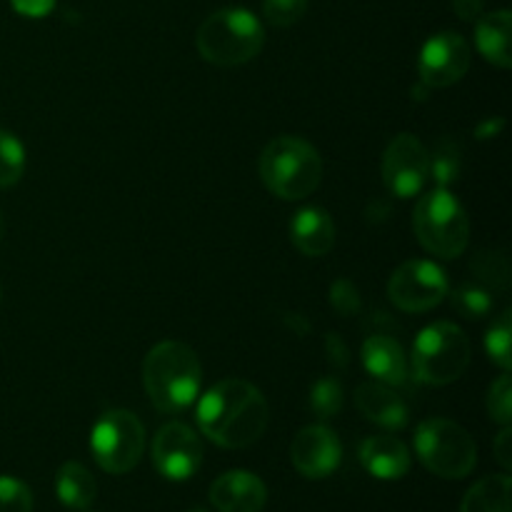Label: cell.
I'll use <instances>...</instances> for the list:
<instances>
[{"label":"cell","instance_id":"35","mask_svg":"<svg viewBox=\"0 0 512 512\" xmlns=\"http://www.w3.org/2000/svg\"><path fill=\"white\" fill-rule=\"evenodd\" d=\"M505 128V120L503 118H488L485 123L478 125V130H475V138L478 140H490V138H498L500 133H503Z\"/></svg>","mask_w":512,"mask_h":512},{"label":"cell","instance_id":"36","mask_svg":"<svg viewBox=\"0 0 512 512\" xmlns=\"http://www.w3.org/2000/svg\"><path fill=\"white\" fill-rule=\"evenodd\" d=\"M325 345H328V353H330V360H333V363H338V365L348 363V358H345V353H348V350H345L343 340H340L338 335L330 333L328 343H325Z\"/></svg>","mask_w":512,"mask_h":512},{"label":"cell","instance_id":"13","mask_svg":"<svg viewBox=\"0 0 512 512\" xmlns=\"http://www.w3.org/2000/svg\"><path fill=\"white\" fill-rule=\"evenodd\" d=\"M290 460L303 478L323 480L340 468L343 445H340L338 435L325 425H308L293 438Z\"/></svg>","mask_w":512,"mask_h":512},{"label":"cell","instance_id":"2","mask_svg":"<svg viewBox=\"0 0 512 512\" xmlns=\"http://www.w3.org/2000/svg\"><path fill=\"white\" fill-rule=\"evenodd\" d=\"M143 383L150 403L160 413L175 415L198 400L203 368L193 348L178 340H163L145 355Z\"/></svg>","mask_w":512,"mask_h":512},{"label":"cell","instance_id":"6","mask_svg":"<svg viewBox=\"0 0 512 512\" xmlns=\"http://www.w3.org/2000/svg\"><path fill=\"white\" fill-rule=\"evenodd\" d=\"M415 453L430 473L445 480L468 478L478 463L473 435L448 418H428L418 425Z\"/></svg>","mask_w":512,"mask_h":512},{"label":"cell","instance_id":"26","mask_svg":"<svg viewBox=\"0 0 512 512\" xmlns=\"http://www.w3.org/2000/svg\"><path fill=\"white\" fill-rule=\"evenodd\" d=\"M343 385L335 378H320L310 390V408L320 420H330L343 410Z\"/></svg>","mask_w":512,"mask_h":512},{"label":"cell","instance_id":"37","mask_svg":"<svg viewBox=\"0 0 512 512\" xmlns=\"http://www.w3.org/2000/svg\"><path fill=\"white\" fill-rule=\"evenodd\" d=\"M3 235H5V220H3V213H0V243H3Z\"/></svg>","mask_w":512,"mask_h":512},{"label":"cell","instance_id":"24","mask_svg":"<svg viewBox=\"0 0 512 512\" xmlns=\"http://www.w3.org/2000/svg\"><path fill=\"white\" fill-rule=\"evenodd\" d=\"M460 148L453 140H440L430 155V178L438 183V188H448L460 175Z\"/></svg>","mask_w":512,"mask_h":512},{"label":"cell","instance_id":"30","mask_svg":"<svg viewBox=\"0 0 512 512\" xmlns=\"http://www.w3.org/2000/svg\"><path fill=\"white\" fill-rule=\"evenodd\" d=\"M310 0H265L263 13L265 20L275 28H290L298 23L308 10Z\"/></svg>","mask_w":512,"mask_h":512},{"label":"cell","instance_id":"8","mask_svg":"<svg viewBox=\"0 0 512 512\" xmlns=\"http://www.w3.org/2000/svg\"><path fill=\"white\" fill-rule=\"evenodd\" d=\"M145 428L130 410H108L90 430V453L110 475H125L140 463Z\"/></svg>","mask_w":512,"mask_h":512},{"label":"cell","instance_id":"23","mask_svg":"<svg viewBox=\"0 0 512 512\" xmlns=\"http://www.w3.org/2000/svg\"><path fill=\"white\" fill-rule=\"evenodd\" d=\"M25 173V148L13 133L0 130V188H10Z\"/></svg>","mask_w":512,"mask_h":512},{"label":"cell","instance_id":"25","mask_svg":"<svg viewBox=\"0 0 512 512\" xmlns=\"http://www.w3.org/2000/svg\"><path fill=\"white\" fill-rule=\"evenodd\" d=\"M450 300H453V308L468 320H480L493 310V295L473 283H465L460 288H455Z\"/></svg>","mask_w":512,"mask_h":512},{"label":"cell","instance_id":"18","mask_svg":"<svg viewBox=\"0 0 512 512\" xmlns=\"http://www.w3.org/2000/svg\"><path fill=\"white\" fill-rule=\"evenodd\" d=\"M363 365L378 383L398 388L408 380V358L390 335H370L363 343Z\"/></svg>","mask_w":512,"mask_h":512},{"label":"cell","instance_id":"21","mask_svg":"<svg viewBox=\"0 0 512 512\" xmlns=\"http://www.w3.org/2000/svg\"><path fill=\"white\" fill-rule=\"evenodd\" d=\"M510 488L508 473L488 475L465 493L460 512H510Z\"/></svg>","mask_w":512,"mask_h":512},{"label":"cell","instance_id":"9","mask_svg":"<svg viewBox=\"0 0 512 512\" xmlns=\"http://www.w3.org/2000/svg\"><path fill=\"white\" fill-rule=\"evenodd\" d=\"M450 285L443 268L430 260H408L388 280V298L405 313H425L445 300Z\"/></svg>","mask_w":512,"mask_h":512},{"label":"cell","instance_id":"12","mask_svg":"<svg viewBox=\"0 0 512 512\" xmlns=\"http://www.w3.org/2000/svg\"><path fill=\"white\" fill-rule=\"evenodd\" d=\"M470 68V45L455 30H443V33L433 35L428 43L423 45L418 63L420 83L428 85L430 90L435 88H450V85L460 83L463 75Z\"/></svg>","mask_w":512,"mask_h":512},{"label":"cell","instance_id":"29","mask_svg":"<svg viewBox=\"0 0 512 512\" xmlns=\"http://www.w3.org/2000/svg\"><path fill=\"white\" fill-rule=\"evenodd\" d=\"M488 413L498 425L512 423V380L508 373H503L493 385H490Z\"/></svg>","mask_w":512,"mask_h":512},{"label":"cell","instance_id":"14","mask_svg":"<svg viewBox=\"0 0 512 512\" xmlns=\"http://www.w3.org/2000/svg\"><path fill=\"white\" fill-rule=\"evenodd\" d=\"M210 503L218 512H260L268 503V488L248 470H230L210 485Z\"/></svg>","mask_w":512,"mask_h":512},{"label":"cell","instance_id":"3","mask_svg":"<svg viewBox=\"0 0 512 512\" xmlns=\"http://www.w3.org/2000/svg\"><path fill=\"white\" fill-rule=\"evenodd\" d=\"M260 178L265 188L283 200H303L323 180L320 153L298 135H280L260 153Z\"/></svg>","mask_w":512,"mask_h":512},{"label":"cell","instance_id":"31","mask_svg":"<svg viewBox=\"0 0 512 512\" xmlns=\"http://www.w3.org/2000/svg\"><path fill=\"white\" fill-rule=\"evenodd\" d=\"M330 305L335 308V313L348 318V315L360 313V293L350 280L340 278L335 280L333 288H330Z\"/></svg>","mask_w":512,"mask_h":512},{"label":"cell","instance_id":"20","mask_svg":"<svg viewBox=\"0 0 512 512\" xmlns=\"http://www.w3.org/2000/svg\"><path fill=\"white\" fill-rule=\"evenodd\" d=\"M55 493L65 508L85 510L93 505L98 485H95L93 473L83 463L70 460V463L60 465L58 475H55Z\"/></svg>","mask_w":512,"mask_h":512},{"label":"cell","instance_id":"10","mask_svg":"<svg viewBox=\"0 0 512 512\" xmlns=\"http://www.w3.org/2000/svg\"><path fill=\"white\" fill-rule=\"evenodd\" d=\"M385 188L398 198H415L430 180V153L415 135L400 133L383 155Z\"/></svg>","mask_w":512,"mask_h":512},{"label":"cell","instance_id":"5","mask_svg":"<svg viewBox=\"0 0 512 512\" xmlns=\"http://www.w3.org/2000/svg\"><path fill=\"white\" fill-rule=\"evenodd\" d=\"M413 230L420 245L438 258H460L470 243V220L448 188H435L418 200Z\"/></svg>","mask_w":512,"mask_h":512},{"label":"cell","instance_id":"7","mask_svg":"<svg viewBox=\"0 0 512 512\" xmlns=\"http://www.w3.org/2000/svg\"><path fill=\"white\" fill-rule=\"evenodd\" d=\"M413 378L423 385H448L463 378L470 365V340L458 325L433 323L413 343Z\"/></svg>","mask_w":512,"mask_h":512},{"label":"cell","instance_id":"32","mask_svg":"<svg viewBox=\"0 0 512 512\" xmlns=\"http://www.w3.org/2000/svg\"><path fill=\"white\" fill-rule=\"evenodd\" d=\"M493 450H495V458H498V463L503 465L505 473H508V470L512 468V430H510V425H503V430H500L498 438H495Z\"/></svg>","mask_w":512,"mask_h":512},{"label":"cell","instance_id":"16","mask_svg":"<svg viewBox=\"0 0 512 512\" xmlns=\"http://www.w3.org/2000/svg\"><path fill=\"white\" fill-rule=\"evenodd\" d=\"M290 240L308 258H323L335 245V223L328 210L303 208L290 220Z\"/></svg>","mask_w":512,"mask_h":512},{"label":"cell","instance_id":"15","mask_svg":"<svg viewBox=\"0 0 512 512\" xmlns=\"http://www.w3.org/2000/svg\"><path fill=\"white\" fill-rule=\"evenodd\" d=\"M360 463L373 478L400 480L410 470L408 445L393 435H373L360 445Z\"/></svg>","mask_w":512,"mask_h":512},{"label":"cell","instance_id":"28","mask_svg":"<svg viewBox=\"0 0 512 512\" xmlns=\"http://www.w3.org/2000/svg\"><path fill=\"white\" fill-rule=\"evenodd\" d=\"M0 512H33V493L23 480L0 475Z\"/></svg>","mask_w":512,"mask_h":512},{"label":"cell","instance_id":"1","mask_svg":"<svg viewBox=\"0 0 512 512\" xmlns=\"http://www.w3.org/2000/svg\"><path fill=\"white\" fill-rule=\"evenodd\" d=\"M198 428L215 445L230 450L248 448L263 438L270 420L265 395L253 383L240 378L213 385L195 408Z\"/></svg>","mask_w":512,"mask_h":512},{"label":"cell","instance_id":"34","mask_svg":"<svg viewBox=\"0 0 512 512\" xmlns=\"http://www.w3.org/2000/svg\"><path fill=\"white\" fill-rule=\"evenodd\" d=\"M453 10L458 13V18L473 23L483 15V0H453Z\"/></svg>","mask_w":512,"mask_h":512},{"label":"cell","instance_id":"27","mask_svg":"<svg viewBox=\"0 0 512 512\" xmlns=\"http://www.w3.org/2000/svg\"><path fill=\"white\" fill-rule=\"evenodd\" d=\"M475 275L493 288L505 290L510 285V263L503 253H480L473 263Z\"/></svg>","mask_w":512,"mask_h":512},{"label":"cell","instance_id":"19","mask_svg":"<svg viewBox=\"0 0 512 512\" xmlns=\"http://www.w3.org/2000/svg\"><path fill=\"white\" fill-rule=\"evenodd\" d=\"M475 45L488 63L498 68L512 65V13L510 10H495V13L480 15L475 20Z\"/></svg>","mask_w":512,"mask_h":512},{"label":"cell","instance_id":"38","mask_svg":"<svg viewBox=\"0 0 512 512\" xmlns=\"http://www.w3.org/2000/svg\"><path fill=\"white\" fill-rule=\"evenodd\" d=\"M190 512H208V510H203V508H198V510H190Z\"/></svg>","mask_w":512,"mask_h":512},{"label":"cell","instance_id":"33","mask_svg":"<svg viewBox=\"0 0 512 512\" xmlns=\"http://www.w3.org/2000/svg\"><path fill=\"white\" fill-rule=\"evenodd\" d=\"M10 3L25 18H43L55 8V0H10Z\"/></svg>","mask_w":512,"mask_h":512},{"label":"cell","instance_id":"4","mask_svg":"<svg viewBox=\"0 0 512 512\" xmlns=\"http://www.w3.org/2000/svg\"><path fill=\"white\" fill-rule=\"evenodd\" d=\"M200 55L220 68H233L253 60L265 43L260 20L245 8H223L203 20L198 30Z\"/></svg>","mask_w":512,"mask_h":512},{"label":"cell","instance_id":"17","mask_svg":"<svg viewBox=\"0 0 512 512\" xmlns=\"http://www.w3.org/2000/svg\"><path fill=\"white\" fill-rule=\"evenodd\" d=\"M355 405L360 413L375 425L388 430H400L408 425V405L385 383H363L355 390Z\"/></svg>","mask_w":512,"mask_h":512},{"label":"cell","instance_id":"11","mask_svg":"<svg viewBox=\"0 0 512 512\" xmlns=\"http://www.w3.org/2000/svg\"><path fill=\"white\" fill-rule=\"evenodd\" d=\"M203 463V443L185 423H168L153 438V465L165 480L183 483L193 478Z\"/></svg>","mask_w":512,"mask_h":512},{"label":"cell","instance_id":"22","mask_svg":"<svg viewBox=\"0 0 512 512\" xmlns=\"http://www.w3.org/2000/svg\"><path fill=\"white\" fill-rule=\"evenodd\" d=\"M485 350H488V358L493 360L503 373H510L512 368V313L510 310H505V313L488 328V335H485Z\"/></svg>","mask_w":512,"mask_h":512}]
</instances>
